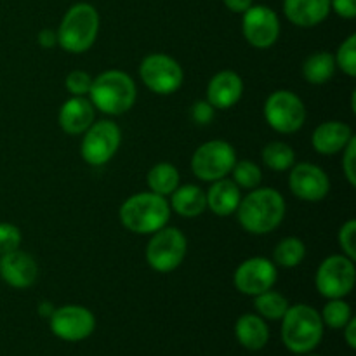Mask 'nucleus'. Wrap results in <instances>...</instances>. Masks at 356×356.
I'll list each match as a JSON object with an SVG mask.
<instances>
[{
    "label": "nucleus",
    "mask_w": 356,
    "mask_h": 356,
    "mask_svg": "<svg viewBox=\"0 0 356 356\" xmlns=\"http://www.w3.org/2000/svg\"><path fill=\"white\" fill-rule=\"evenodd\" d=\"M289 188L299 200L320 202L329 195L330 181L322 167L312 162H301L291 167Z\"/></svg>",
    "instance_id": "2eb2a0df"
},
{
    "label": "nucleus",
    "mask_w": 356,
    "mask_h": 356,
    "mask_svg": "<svg viewBox=\"0 0 356 356\" xmlns=\"http://www.w3.org/2000/svg\"><path fill=\"white\" fill-rule=\"evenodd\" d=\"M336 68L343 70L348 76L356 75V35H350L337 49L336 56Z\"/></svg>",
    "instance_id": "7c9ffc66"
},
{
    "label": "nucleus",
    "mask_w": 356,
    "mask_h": 356,
    "mask_svg": "<svg viewBox=\"0 0 356 356\" xmlns=\"http://www.w3.org/2000/svg\"><path fill=\"white\" fill-rule=\"evenodd\" d=\"M37 42L40 44V47L52 49L58 45V33H56L54 30H51V28H44V30H40V33H38Z\"/></svg>",
    "instance_id": "4c0bfd02"
},
{
    "label": "nucleus",
    "mask_w": 356,
    "mask_h": 356,
    "mask_svg": "<svg viewBox=\"0 0 356 356\" xmlns=\"http://www.w3.org/2000/svg\"><path fill=\"white\" fill-rule=\"evenodd\" d=\"M216 108L212 106L209 101H197L191 108V118L195 120V124L198 125H207L214 120Z\"/></svg>",
    "instance_id": "c9c22d12"
},
{
    "label": "nucleus",
    "mask_w": 356,
    "mask_h": 356,
    "mask_svg": "<svg viewBox=\"0 0 356 356\" xmlns=\"http://www.w3.org/2000/svg\"><path fill=\"white\" fill-rule=\"evenodd\" d=\"M263 163L271 170L284 172L296 163V153L291 145L284 141H271L263 149Z\"/></svg>",
    "instance_id": "cd10ccee"
},
{
    "label": "nucleus",
    "mask_w": 356,
    "mask_h": 356,
    "mask_svg": "<svg viewBox=\"0 0 356 356\" xmlns=\"http://www.w3.org/2000/svg\"><path fill=\"white\" fill-rule=\"evenodd\" d=\"M287 212L284 197L275 188H254L236 209L240 226L250 235H268L282 225Z\"/></svg>",
    "instance_id": "f257e3e1"
},
{
    "label": "nucleus",
    "mask_w": 356,
    "mask_h": 356,
    "mask_svg": "<svg viewBox=\"0 0 356 356\" xmlns=\"http://www.w3.org/2000/svg\"><path fill=\"white\" fill-rule=\"evenodd\" d=\"M280 322L282 343L292 353L308 355L322 343L325 325H323L320 313L313 306H289Z\"/></svg>",
    "instance_id": "f03ea898"
},
{
    "label": "nucleus",
    "mask_w": 356,
    "mask_h": 356,
    "mask_svg": "<svg viewBox=\"0 0 356 356\" xmlns=\"http://www.w3.org/2000/svg\"><path fill=\"white\" fill-rule=\"evenodd\" d=\"M355 261L344 254L325 257L315 275V285L325 299H344L355 289Z\"/></svg>",
    "instance_id": "6e6552de"
},
{
    "label": "nucleus",
    "mask_w": 356,
    "mask_h": 356,
    "mask_svg": "<svg viewBox=\"0 0 356 356\" xmlns=\"http://www.w3.org/2000/svg\"><path fill=\"white\" fill-rule=\"evenodd\" d=\"M21 240H23V235H21V229L16 225L0 222V256L19 249Z\"/></svg>",
    "instance_id": "473e14b6"
},
{
    "label": "nucleus",
    "mask_w": 356,
    "mask_h": 356,
    "mask_svg": "<svg viewBox=\"0 0 356 356\" xmlns=\"http://www.w3.org/2000/svg\"><path fill=\"white\" fill-rule=\"evenodd\" d=\"M242 33L252 47L268 49L280 37V19L270 7L250 6L243 13Z\"/></svg>",
    "instance_id": "ddd939ff"
},
{
    "label": "nucleus",
    "mask_w": 356,
    "mask_h": 356,
    "mask_svg": "<svg viewBox=\"0 0 356 356\" xmlns=\"http://www.w3.org/2000/svg\"><path fill=\"white\" fill-rule=\"evenodd\" d=\"M301 356H320V355H309V353H308V355H301Z\"/></svg>",
    "instance_id": "79ce46f5"
},
{
    "label": "nucleus",
    "mask_w": 356,
    "mask_h": 356,
    "mask_svg": "<svg viewBox=\"0 0 356 356\" xmlns=\"http://www.w3.org/2000/svg\"><path fill=\"white\" fill-rule=\"evenodd\" d=\"M235 336L240 346L249 351H259L270 341V329L259 315L245 313L235 323Z\"/></svg>",
    "instance_id": "4be33fe9"
},
{
    "label": "nucleus",
    "mask_w": 356,
    "mask_h": 356,
    "mask_svg": "<svg viewBox=\"0 0 356 356\" xmlns=\"http://www.w3.org/2000/svg\"><path fill=\"white\" fill-rule=\"evenodd\" d=\"M58 45L70 54L89 51L99 33V14L90 3L80 2L68 9L58 28Z\"/></svg>",
    "instance_id": "39448f33"
},
{
    "label": "nucleus",
    "mask_w": 356,
    "mask_h": 356,
    "mask_svg": "<svg viewBox=\"0 0 356 356\" xmlns=\"http://www.w3.org/2000/svg\"><path fill=\"white\" fill-rule=\"evenodd\" d=\"M334 73H336V59L330 52H315L302 63V76L306 82L313 86H323L332 80Z\"/></svg>",
    "instance_id": "b1692460"
},
{
    "label": "nucleus",
    "mask_w": 356,
    "mask_h": 356,
    "mask_svg": "<svg viewBox=\"0 0 356 356\" xmlns=\"http://www.w3.org/2000/svg\"><path fill=\"white\" fill-rule=\"evenodd\" d=\"M222 2H225V6L228 7L232 13L243 14L250 6H252L254 0H222Z\"/></svg>",
    "instance_id": "ea45409f"
},
{
    "label": "nucleus",
    "mask_w": 356,
    "mask_h": 356,
    "mask_svg": "<svg viewBox=\"0 0 356 356\" xmlns=\"http://www.w3.org/2000/svg\"><path fill=\"white\" fill-rule=\"evenodd\" d=\"M306 245L296 236H287L280 240L273 250V263L282 268H296L305 261Z\"/></svg>",
    "instance_id": "bb28decb"
},
{
    "label": "nucleus",
    "mask_w": 356,
    "mask_h": 356,
    "mask_svg": "<svg viewBox=\"0 0 356 356\" xmlns=\"http://www.w3.org/2000/svg\"><path fill=\"white\" fill-rule=\"evenodd\" d=\"M205 198H207V209H211L216 216L226 218V216L235 214L242 195L233 179L222 177L212 183V186L205 191Z\"/></svg>",
    "instance_id": "412c9836"
},
{
    "label": "nucleus",
    "mask_w": 356,
    "mask_h": 356,
    "mask_svg": "<svg viewBox=\"0 0 356 356\" xmlns=\"http://www.w3.org/2000/svg\"><path fill=\"white\" fill-rule=\"evenodd\" d=\"M49 325L58 339L66 343H80L92 336L96 330V316L83 306L66 305L52 312L49 316Z\"/></svg>",
    "instance_id": "f8f14e48"
},
{
    "label": "nucleus",
    "mask_w": 356,
    "mask_h": 356,
    "mask_svg": "<svg viewBox=\"0 0 356 356\" xmlns=\"http://www.w3.org/2000/svg\"><path fill=\"white\" fill-rule=\"evenodd\" d=\"M96 110L86 96H73L59 108V127L70 136H80L94 124Z\"/></svg>",
    "instance_id": "a211bd4d"
},
{
    "label": "nucleus",
    "mask_w": 356,
    "mask_h": 356,
    "mask_svg": "<svg viewBox=\"0 0 356 356\" xmlns=\"http://www.w3.org/2000/svg\"><path fill=\"white\" fill-rule=\"evenodd\" d=\"M120 222L136 235H152L167 226L170 219V205L165 197L153 191H143L129 197L120 205Z\"/></svg>",
    "instance_id": "7ed1b4c3"
},
{
    "label": "nucleus",
    "mask_w": 356,
    "mask_h": 356,
    "mask_svg": "<svg viewBox=\"0 0 356 356\" xmlns=\"http://www.w3.org/2000/svg\"><path fill=\"white\" fill-rule=\"evenodd\" d=\"M243 94L242 76L232 70L216 73L207 86V101L216 110H229L235 106Z\"/></svg>",
    "instance_id": "f3484780"
},
{
    "label": "nucleus",
    "mask_w": 356,
    "mask_h": 356,
    "mask_svg": "<svg viewBox=\"0 0 356 356\" xmlns=\"http://www.w3.org/2000/svg\"><path fill=\"white\" fill-rule=\"evenodd\" d=\"M188 252V240L179 228L163 226L152 233L146 245V263L159 273H170L181 266Z\"/></svg>",
    "instance_id": "423d86ee"
},
{
    "label": "nucleus",
    "mask_w": 356,
    "mask_h": 356,
    "mask_svg": "<svg viewBox=\"0 0 356 356\" xmlns=\"http://www.w3.org/2000/svg\"><path fill=\"white\" fill-rule=\"evenodd\" d=\"M278 278L277 264L268 257H250L245 259L233 275L236 291L245 296H257L275 287Z\"/></svg>",
    "instance_id": "4468645a"
},
{
    "label": "nucleus",
    "mask_w": 356,
    "mask_h": 356,
    "mask_svg": "<svg viewBox=\"0 0 356 356\" xmlns=\"http://www.w3.org/2000/svg\"><path fill=\"white\" fill-rule=\"evenodd\" d=\"M139 76L152 92L169 96L183 86L184 73L176 59L162 52H155L141 61Z\"/></svg>",
    "instance_id": "9b49d317"
},
{
    "label": "nucleus",
    "mask_w": 356,
    "mask_h": 356,
    "mask_svg": "<svg viewBox=\"0 0 356 356\" xmlns=\"http://www.w3.org/2000/svg\"><path fill=\"white\" fill-rule=\"evenodd\" d=\"M138 90L131 75L120 70H108L92 79L89 99L106 115H124L134 106Z\"/></svg>",
    "instance_id": "20e7f679"
},
{
    "label": "nucleus",
    "mask_w": 356,
    "mask_h": 356,
    "mask_svg": "<svg viewBox=\"0 0 356 356\" xmlns=\"http://www.w3.org/2000/svg\"><path fill=\"white\" fill-rule=\"evenodd\" d=\"M289 306H291L289 299L280 292L273 291V289L254 296V308H256L257 315L263 320H273V322L282 320Z\"/></svg>",
    "instance_id": "a878e982"
},
{
    "label": "nucleus",
    "mask_w": 356,
    "mask_h": 356,
    "mask_svg": "<svg viewBox=\"0 0 356 356\" xmlns=\"http://www.w3.org/2000/svg\"><path fill=\"white\" fill-rule=\"evenodd\" d=\"M0 277L14 289H28L37 282L38 266L33 256L16 249L0 257Z\"/></svg>",
    "instance_id": "dca6fc26"
},
{
    "label": "nucleus",
    "mask_w": 356,
    "mask_h": 356,
    "mask_svg": "<svg viewBox=\"0 0 356 356\" xmlns=\"http://www.w3.org/2000/svg\"><path fill=\"white\" fill-rule=\"evenodd\" d=\"M353 138V131L348 124L339 120H329L320 124L312 136V145L320 155H337L346 148Z\"/></svg>",
    "instance_id": "6ab92c4d"
},
{
    "label": "nucleus",
    "mask_w": 356,
    "mask_h": 356,
    "mask_svg": "<svg viewBox=\"0 0 356 356\" xmlns=\"http://www.w3.org/2000/svg\"><path fill=\"white\" fill-rule=\"evenodd\" d=\"M284 13L296 26L313 28L327 19L330 0H284Z\"/></svg>",
    "instance_id": "aec40b11"
},
{
    "label": "nucleus",
    "mask_w": 356,
    "mask_h": 356,
    "mask_svg": "<svg viewBox=\"0 0 356 356\" xmlns=\"http://www.w3.org/2000/svg\"><path fill=\"white\" fill-rule=\"evenodd\" d=\"M343 172L351 186H356V138L353 136L343 149Z\"/></svg>",
    "instance_id": "f704fd0d"
},
{
    "label": "nucleus",
    "mask_w": 356,
    "mask_h": 356,
    "mask_svg": "<svg viewBox=\"0 0 356 356\" xmlns=\"http://www.w3.org/2000/svg\"><path fill=\"white\" fill-rule=\"evenodd\" d=\"M233 183L238 188H245V190H254L261 184L263 179V172H261L259 165L252 160H236L235 165L232 169Z\"/></svg>",
    "instance_id": "c756f323"
},
{
    "label": "nucleus",
    "mask_w": 356,
    "mask_h": 356,
    "mask_svg": "<svg viewBox=\"0 0 356 356\" xmlns=\"http://www.w3.org/2000/svg\"><path fill=\"white\" fill-rule=\"evenodd\" d=\"M343 332H344V341H346V344L350 346V350H355L356 348V318L355 316L346 323V325L343 327Z\"/></svg>",
    "instance_id": "58836bf2"
},
{
    "label": "nucleus",
    "mask_w": 356,
    "mask_h": 356,
    "mask_svg": "<svg viewBox=\"0 0 356 356\" xmlns=\"http://www.w3.org/2000/svg\"><path fill=\"white\" fill-rule=\"evenodd\" d=\"M264 118L273 131L280 134H294L305 125L306 106L292 90H275L264 103Z\"/></svg>",
    "instance_id": "1a4fd4ad"
},
{
    "label": "nucleus",
    "mask_w": 356,
    "mask_h": 356,
    "mask_svg": "<svg viewBox=\"0 0 356 356\" xmlns=\"http://www.w3.org/2000/svg\"><path fill=\"white\" fill-rule=\"evenodd\" d=\"M146 183L153 193L167 197L179 186V170L169 162L155 163L146 176Z\"/></svg>",
    "instance_id": "393cba45"
},
{
    "label": "nucleus",
    "mask_w": 356,
    "mask_h": 356,
    "mask_svg": "<svg viewBox=\"0 0 356 356\" xmlns=\"http://www.w3.org/2000/svg\"><path fill=\"white\" fill-rule=\"evenodd\" d=\"M54 306L51 305L49 301H42L40 305H38V315L44 316V318H49V316L52 315V312H54Z\"/></svg>",
    "instance_id": "a19ab883"
},
{
    "label": "nucleus",
    "mask_w": 356,
    "mask_h": 356,
    "mask_svg": "<svg viewBox=\"0 0 356 356\" xmlns=\"http://www.w3.org/2000/svg\"><path fill=\"white\" fill-rule=\"evenodd\" d=\"M65 86L72 96H89L90 86H92V76L87 72H83V70H73L66 76Z\"/></svg>",
    "instance_id": "2f4dec72"
},
{
    "label": "nucleus",
    "mask_w": 356,
    "mask_h": 356,
    "mask_svg": "<svg viewBox=\"0 0 356 356\" xmlns=\"http://www.w3.org/2000/svg\"><path fill=\"white\" fill-rule=\"evenodd\" d=\"M170 209L181 218H198L207 209V198L205 191L195 184H184L177 186L170 193Z\"/></svg>",
    "instance_id": "5701e85b"
},
{
    "label": "nucleus",
    "mask_w": 356,
    "mask_h": 356,
    "mask_svg": "<svg viewBox=\"0 0 356 356\" xmlns=\"http://www.w3.org/2000/svg\"><path fill=\"white\" fill-rule=\"evenodd\" d=\"M339 245L343 249V254L350 259H356V221L355 219H348L339 229Z\"/></svg>",
    "instance_id": "72a5a7b5"
},
{
    "label": "nucleus",
    "mask_w": 356,
    "mask_h": 356,
    "mask_svg": "<svg viewBox=\"0 0 356 356\" xmlns=\"http://www.w3.org/2000/svg\"><path fill=\"white\" fill-rule=\"evenodd\" d=\"M330 10L344 19H353L356 16V0H330Z\"/></svg>",
    "instance_id": "e433bc0d"
},
{
    "label": "nucleus",
    "mask_w": 356,
    "mask_h": 356,
    "mask_svg": "<svg viewBox=\"0 0 356 356\" xmlns=\"http://www.w3.org/2000/svg\"><path fill=\"white\" fill-rule=\"evenodd\" d=\"M235 162V148L228 141L212 139L195 149L193 156H191V170L200 181L214 183V181L232 174Z\"/></svg>",
    "instance_id": "0eeeda50"
},
{
    "label": "nucleus",
    "mask_w": 356,
    "mask_h": 356,
    "mask_svg": "<svg viewBox=\"0 0 356 356\" xmlns=\"http://www.w3.org/2000/svg\"><path fill=\"white\" fill-rule=\"evenodd\" d=\"M320 316H322V322L325 327L334 330H343V327L353 318V313H351V306L344 299H329Z\"/></svg>",
    "instance_id": "c85d7f7f"
},
{
    "label": "nucleus",
    "mask_w": 356,
    "mask_h": 356,
    "mask_svg": "<svg viewBox=\"0 0 356 356\" xmlns=\"http://www.w3.org/2000/svg\"><path fill=\"white\" fill-rule=\"evenodd\" d=\"M122 143V131L115 122L99 120L94 122L83 132L80 153L89 165L101 167L110 162L118 152Z\"/></svg>",
    "instance_id": "9d476101"
}]
</instances>
